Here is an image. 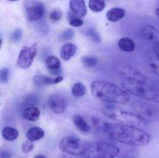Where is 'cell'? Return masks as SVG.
<instances>
[{"instance_id": "cell-1", "label": "cell", "mask_w": 159, "mask_h": 158, "mask_svg": "<svg viewBox=\"0 0 159 158\" xmlns=\"http://www.w3.org/2000/svg\"><path fill=\"white\" fill-rule=\"evenodd\" d=\"M92 122L96 129L103 132L112 139L120 143L141 147L150 142V135L141 128L105 122L98 118H92Z\"/></svg>"}, {"instance_id": "cell-2", "label": "cell", "mask_w": 159, "mask_h": 158, "mask_svg": "<svg viewBox=\"0 0 159 158\" xmlns=\"http://www.w3.org/2000/svg\"><path fill=\"white\" fill-rule=\"evenodd\" d=\"M91 93L102 102L115 105H126L130 102V94L122 87L103 81H95L91 84Z\"/></svg>"}, {"instance_id": "cell-3", "label": "cell", "mask_w": 159, "mask_h": 158, "mask_svg": "<svg viewBox=\"0 0 159 158\" xmlns=\"http://www.w3.org/2000/svg\"><path fill=\"white\" fill-rule=\"evenodd\" d=\"M121 87L129 94L159 104V89L148 83V81L124 78L121 81Z\"/></svg>"}, {"instance_id": "cell-4", "label": "cell", "mask_w": 159, "mask_h": 158, "mask_svg": "<svg viewBox=\"0 0 159 158\" xmlns=\"http://www.w3.org/2000/svg\"><path fill=\"white\" fill-rule=\"evenodd\" d=\"M102 112L106 117L117 123L143 129L147 122L143 120L135 112L128 111L115 105H106L102 108Z\"/></svg>"}, {"instance_id": "cell-5", "label": "cell", "mask_w": 159, "mask_h": 158, "mask_svg": "<svg viewBox=\"0 0 159 158\" xmlns=\"http://www.w3.org/2000/svg\"><path fill=\"white\" fill-rule=\"evenodd\" d=\"M120 149L116 145L104 142H85L82 156L85 158H116Z\"/></svg>"}, {"instance_id": "cell-6", "label": "cell", "mask_w": 159, "mask_h": 158, "mask_svg": "<svg viewBox=\"0 0 159 158\" xmlns=\"http://www.w3.org/2000/svg\"><path fill=\"white\" fill-rule=\"evenodd\" d=\"M132 108L146 122H159V105H158L134 102L132 104Z\"/></svg>"}, {"instance_id": "cell-7", "label": "cell", "mask_w": 159, "mask_h": 158, "mask_svg": "<svg viewBox=\"0 0 159 158\" xmlns=\"http://www.w3.org/2000/svg\"><path fill=\"white\" fill-rule=\"evenodd\" d=\"M23 8L25 18L30 23L38 21L44 15V5L40 0H24Z\"/></svg>"}, {"instance_id": "cell-8", "label": "cell", "mask_w": 159, "mask_h": 158, "mask_svg": "<svg viewBox=\"0 0 159 158\" xmlns=\"http://www.w3.org/2000/svg\"><path fill=\"white\" fill-rule=\"evenodd\" d=\"M85 141L76 136H66L59 143V148L64 153L71 156H82Z\"/></svg>"}, {"instance_id": "cell-9", "label": "cell", "mask_w": 159, "mask_h": 158, "mask_svg": "<svg viewBox=\"0 0 159 158\" xmlns=\"http://www.w3.org/2000/svg\"><path fill=\"white\" fill-rule=\"evenodd\" d=\"M37 43L30 46H24L19 54L17 60V66L21 69H28L34 63V60L37 54Z\"/></svg>"}, {"instance_id": "cell-10", "label": "cell", "mask_w": 159, "mask_h": 158, "mask_svg": "<svg viewBox=\"0 0 159 158\" xmlns=\"http://www.w3.org/2000/svg\"><path fill=\"white\" fill-rule=\"evenodd\" d=\"M48 103L50 109L55 114H61L65 112L68 105L66 99L60 92L51 94L48 98Z\"/></svg>"}, {"instance_id": "cell-11", "label": "cell", "mask_w": 159, "mask_h": 158, "mask_svg": "<svg viewBox=\"0 0 159 158\" xmlns=\"http://www.w3.org/2000/svg\"><path fill=\"white\" fill-rule=\"evenodd\" d=\"M141 35L144 40L159 47V29L152 25H144L141 28Z\"/></svg>"}, {"instance_id": "cell-12", "label": "cell", "mask_w": 159, "mask_h": 158, "mask_svg": "<svg viewBox=\"0 0 159 158\" xmlns=\"http://www.w3.org/2000/svg\"><path fill=\"white\" fill-rule=\"evenodd\" d=\"M119 74L124 78L132 79V80L143 81H148V78L145 74H143L141 71L130 65H123L120 68Z\"/></svg>"}, {"instance_id": "cell-13", "label": "cell", "mask_w": 159, "mask_h": 158, "mask_svg": "<svg viewBox=\"0 0 159 158\" xmlns=\"http://www.w3.org/2000/svg\"><path fill=\"white\" fill-rule=\"evenodd\" d=\"M64 79L63 76L59 75L55 77H49L47 75H41V74H37L34 77L33 81L34 84L37 86H44V85H52L60 83Z\"/></svg>"}, {"instance_id": "cell-14", "label": "cell", "mask_w": 159, "mask_h": 158, "mask_svg": "<svg viewBox=\"0 0 159 158\" xmlns=\"http://www.w3.org/2000/svg\"><path fill=\"white\" fill-rule=\"evenodd\" d=\"M45 66L48 68L50 74L53 76H59L62 69L61 67V61L55 56H48L44 60Z\"/></svg>"}, {"instance_id": "cell-15", "label": "cell", "mask_w": 159, "mask_h": 158, "mask_svg": "<svg viewBox=\"0 0 159 158\" xmlns=\"http://www.w3.org/2000/svg\"><path fill=\"white\" fill-rule=\"evenodd\" d=\"M70 11L78 17L85 16L87 14V8L85 0H70Z\"/></svg>"}, {"instance_id": "cell-16", "label": "cell", "mask_w": 159, "mask_h": 158, "mask_svg": "<svg viewBox=\"0 0 159 158\" xmlns=\"http://www.w3.org/2000/svg\"><path fill=\"white\" fill-rule=\"evenodd\" d=\"M77 52V46L72 43H66L61 47L60 57L65 61L71 60Z\"/></svg>"}, {"instance_id": "cell-17", "label": "cell", "mask_w": 159, "mask_h": 158, "mask_svg": "<svg viewBox=\"0 0 159 158\" xmlns=\"http://www.w3.org/2000/svg\"><path fill=\"white\" fill-rule=\"evenodd\" d=\"M45 133L42 128L39 126H33L26 131V136L28 140L36 142L44 137Z\"/></svg>"}, {"instance_id": "cell-18", "label": "cell", "mask_w": 159, "mask_h": 158, "mask_svg": "<svg viewBox=\"0 0 159 158\" xmlns=\"http://www.w3.org/2000/svg\"><path fill=\"white\" fill-rule=\"evenodd\" d=\"M126 15V12L124 9L119 7L112 8L110 10L107 11V18L109 21L113 22H117L119 20H122Z\"/></svg>"}, {"instance_id": "cell-19", "label": "cell", "mask_w": 159, "mask_h": 158, "mask_svg": "<svg viewBox=\"0 0 159 158\" xmlns=\"http://www.w3.org/2000/svg\"><path fill=\"white\" fill-rule=\"evenodd\" d=\"M40 116V111L37 106H28L23 112V116L25 119L30 122L38 120Z\"/></svg>"}, {"instance_id": "cell-20", "label": "cell", "mask_w": 159, "mask_h": 158, "mask_svg": "<svg viewBox=\"0 0 159 158\" xmlns=\"http://www.w3.org/2000/svg\"><path fill=\"white\" fill-rule=\"evenodd\" d=\"M72 121L76 128L82 133H89L91 129V127L89 125L88 122L82 116L79 115H74L72 117Z\"/></svg>"}, {"instance_id": "cell-21", "label": "cell", "mask_w": 159, "mask_h": 158, "mask_svg": "<svg viewBox=\"0 0 159 158\" xmlns=\"http://www.w3.org/2000/svg\"><path fill=\"white\" fill-rule=\"evenodd\" d=\"M118 47L124 52H133L136 48L135 42L129 37H122L118 41Z\"/></svg>"}, {"instance_id": "cell-22", "label": "cell", "mask_w": 159, "mask_h": 158, "mask_svg": "<svg viewBox=\"0 0 159 158\" xmlns=\"http://www.w3.org/2000/svg\"><path fill=\"white\" fill-rule=\"evenodd\" d=\"M2 136L3 139L9 142L16 140L20 136V133L16 129L12 126H5L2 130Z\"/></svg>"}, {"instance_id": "cell-23", "label": "cell", "mask_w": 159, "mask_h": 158, "mask_svg": "<svg viewBox=\"0 0 159 158\" xmlns=\"http://www.w3.org/2000/svg\"><path fill=\"white\" fill-rule=\"evenodd\" d=\"M86 87L82 82H76L71 88V94L76 98H80L86 94Z\"/></svg>"}, {"instance_id": "cell-24", "label": "cell", "mask_w": 159, "mask_h": 158, "mask_svg": "<svg viewBox=\"0 0 159 158\" xmlns=\"http://www.w3.org/2000/svg\"><path fill=\"white\" fill-rule=\"evenodd\" d=\"M82 64L87 68H96L99 64V60L96 57L93 55H85L81 59Z\"/></svg>"}, {"instance_id": "cell-25", "label": "cell", "mask_w": 159, "mask_h": 158, "mask_svg": "<svg viewBox=\"0 0 159 158\" xmlns=\"http://www.w3.org/2000/svg\"><path fill=\"white\" fill-rule=\"evenodd\" d=\"M147 63L151 71L159 77V58L155 55L149 56L147 59Z\"/></svg>"}, {"instance_id": "cell-26", "label": "cell", "mask_w": 159, "mask_h": 158, "mask_svg": "<svg viewBox=\"0 0 159 158\" xmlns=\"http://www.w3.org/2000/svg\"><path fill=\"white\" fill-rule=\"evenodd\" d=\"M106 3L104 0H89V8L94 12H100L104 10Z\"/></svg>"}, {"instance_id": "cell-27", "label": "cell", "mask_w": 159, "mask_h": 158, "mask_svg": "<svg viewBox=\"0 0 159 158\" xmlns=\"http://www.w3.org/2000/svg\"><path fill=\"white\" fill-rule=\"evenodd\" d=\"M68 20L70 26H73V27H80L84 24L83 20L80 17L76 16L71 11L68 12Z\"/></svg>"}, {"instance_id": "cell-28", "label": "cell", "mask_w": 159, "mask_h": 158, "mask_svg": "<svg viewBox=\"0 0 159 158\" xmlns=\"http://www.w3.org/2000/svg\"><path fill=\"white\" fill-rule=\"evenodd\" d=\"M85 34L88 37H89L93 42L95 43H101V37L99 33H98V31L96 30L95 28L93 27H89L85 29Z\"/></svg>"}, {"instance_id": "cell-29", "label": "cell", "mask_w": 159, "mask_h": 158, "mask_svg": "<svg viewBox=\"0 0 159 158\" xmlns=\"http://www.w3.org/2000/svg\"><path fill=\"white\" fill-rule=\"evenodd\" d=\"M39 102V97L34 94H28L23 98V102L28 106H36Z\"/></svg>"}, {"instance_id": "cell-30", "label": "cell", "mask_w": 159, "mask_h": 158, "mask_svg": "<svg viewBox=\"0 0 159 158\" xmlns=\"http://www.w3.org/2000/svg\"><path fill=\"white\" fill-rule=\"evenodd\" d=\"M22 37H23V30L20 28L14 29L9 35V39L13 43L20 42L22 40Z\"/></svg>"}, {"instance_id": "cell-31", "label": "cell", "mask_w": 159, "mask_h": 158, "mask_svg": "<svg viewBox=\"0 0 159 158\" xmlns=\"http://www.w3.org/2000/svg\"><path fill=\"white\" fill-rule=\"evenodd\" d=\"M75 36V31L72 29H66L65 30H64L61 33L59 36V39L61 41H69L71 39L74 37Z\"/></svg>"}, {"instance_id": "cell-32", "label": "cell", "mask_w": 159, "mask_h": 158, "mask_svg": "<svg viewBox=\"0 0 159 158\" xmlns=\"http://www.w3.org/2000/svg\"><path fill=\"white\" fill-rule=\"evenodd\" d=\"M62 12L60 9H54L52 12L50 13L49 15V19L51 22H58L59 20H61L62 18Z\"/></svg>"}, {"instance_id": "cell-33", "label": "cell", "mask_w": 159, "mask_h": 158, "mask_svg": "<svg viewBox=\"0 0 159 158\" xmlns=\"http://www.w3.org/2000/svg\"><path fill=\"white\" fill-rule=\"evenodd\" d=\"M9 69L8 68H2L0 71V82L1 84H6L9 80Z\"/></svg>"}, {"instance_id": "cell-34", "label": "cell", "mask_w": 159, "mask_h": 158, "mask_svg": "<svg viewBox=\"0 0 159 158\" xmlns=\"http://www.w3.org/2000/svg\"><path fill=\"white\" fill-rule=\"evenodd\" d=\"M34 142L32 141H30V140H26L22 144V151L25 153H30V151H32L34 150Z\"/></svg>"}, {"instance_id": "cell-35", "label": "cell", "mask_w": 159, "mask_h": 158, "mask_svg": "<svg viewBox=\"0 0 159 158\" xmlns=\"http://www.w3.org/2000/svg\"><path fill=\"white\" fill-rule=\"evenodd\" d=\"M11 156H12V153H11V152L8 151V150H3V151L1 152V156H0V157L1 158H10Z\"/></svg>"}, {"instance_id": "cell-36", "label": "cell", "mask_w": 159, "mask_h": 158, "mask_svg": "<svg viewBox=\"0 0 159 158\" xmlns=\"http://www.w3.org/2000/svg\"><path fill=\"white\" fill-rule=\"evenodd\" d=\"M153 53H154V55H155V57H157L158 58H159V47H156V46H155L153 49Z\"/></svg>"}, {"instance_id": "cell-37", "label": "cell", "mask_w": 159, "mask_h": 158, "mask_svg": "<svg viewBox=\"0 0 159 158\" xmlns=\"http://www.w3.org/2000/svg\"><path fill=\"white\" fill-rule=\"evenodd\" d=\"M34 158H47L44 155H42V154H37L34 156Z\"/></svg>"}, {"instance_id": "cell-38", "label": "cell", "mask_w": 159, "mask_h": 158, "mask_svg": "<svg viewBox=\"0 0 159 158\" xmlns=\"http://www.w3.org/2000/svg\"><path fill=\"white\" fill-rule=\"evenodd\" d=\"M155 14H156L157 17H158V19L159 20V7L156 9V11H155Z\"/></svg>"}, {"instance_id": "cell-39", "label": "cell", "mask_w": 159, "mask_h": 158, "mask_svg": "<svg viewBox=\"0 0 159 158\" xmlns=\"http://www.w3.org/2000/svg\"><path fill=\"white\" fill-rule=\"evenodd\" d=\"M10 2H16V1H18V0H9Z\"/></svg>"}]
</instances>
